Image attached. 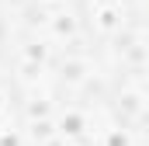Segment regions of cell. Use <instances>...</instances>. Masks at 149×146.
<instances>
[{
    "mask_svg": "<svg viewBox=\"0 0 149 146\" xmlns=\"http://www.w3.org/2000/svg\"><path fill=\"white\" fill-rule=\"evenodd\" d=\"M80 18H87L90 32L104 38H125L128 25V0H87Z\"/></svg>",
    "mask_w": 149,
    "mask_h": 146,
    "instance_id": "obj_1",
    "label": "cell"
},
{
    "mask_svg": "<svg viewBox=\"0 0 149 146\" xmlns=\"http://www.w3.org/2000/svg\"><path fill=\"white\" fill-rule=\"evenodd\" d=\"M0 45H3V25H0Z\"/></svg>",
    "mask_w": 149,
    "mask_h": 146,
    "instance_id": "obj_2",
    "label": "cell"
}]
</instances>
